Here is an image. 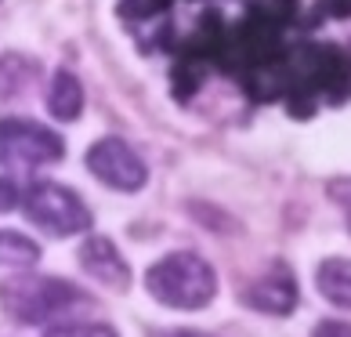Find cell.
<instances>
[{"instance_id":"cell-9","label":"cell","mask_w":351,"mask_h":337,"mask_svg":"<svg viewBox=\"0 0 351 337\" xmlns=\"http://www.w3.org/2000/svg\"><path fill=\"white\" fill-rule=\"evenodd\" d=\"M47 109L55 120H76L84 113V87L80 80L69 73V69H58L51 76V87H47Z\"/></svg>"},{"instance_id":"cell-14","label":"cell","mask_w":351,"mask_h":337,"mask_svg":"<svg viewBox=\"0 0 351 337\" xmlns=\"http://www.w3.org/2000/svg\"><path fill=\"white\" fill-rule=\"evenodd\" d=\"M311 337H351V327H348V323H337V319H330V323H319Z\"/></svg>"},{"instance_id":"cell-16","label":"cell","mask_w":351,"mask_h":337,"mask_svg":"<svg viewBox=\"0 0 351 337\" xmlns=\"http://www.w3.org/2000/svg\"><path fill=\"white\" fill-rule=\"evenodd\" d=\"M171 337H203V334H192V330H178V334H171Z\"/></svg>"},{"instance_id":"cell-12","label":"cell","mask_w":351,"mask_h":337,"mask_svg":"<svg viewBox=\"0 0 351 337\" xmlns=\"http://www.w3.org/2000/svg\"><path fill=\"white\" fill-rule=\"evenodd\" d=\"M44 337H120L112 327H101V323H66V327L47 330Z\"/></svg>"},{"instance_id":"cell-11","label":"cell","mask_w":351,"mask_h":337,"mask_svg":"<svg viewBox=\"0 0 351 337\" xmlns=\"http://www.w3.org/2000/svg\"><path fill=\"white\" fill-rule=\"evenodd\" d=\"M40 262V247L22 236V232H0V265H11V268H29Z\"/></svg>"},{"instance_id":"cell-1","label":"cell","mask_w":351,"mask_h":337,"mask_svg":"<svg viewBox=\"0 0 351 337\" xmlns=\"http://www.w3.org/2000/svg\"><path fill=\"white\" fill-rule=\"evenodd\" d=\"M145 290L167 308L199 312L217 294V272L196 251H174L145 272Z\"/></svg>"},{"instance_id":"cell-13","label":"cell","mask_w":351,"mask_h":337,"mask_svg":"<svg viewBox=\"0 0 351 337\" xmlns=\"http://www.w3.org/2000/svg\"><path fill=\"white\" fill-rule=\"evenodd\" d=\"M326 192H330L333 203L344 207V214H348V232H351V178H333L330 185H326Z\"/></svg>"},{"instance_id":"cell-15","label":"cell","mask_w":351,"mask_h":337,"mask_svg":"<svg viewBox=\"0 0 351 337\" xmlns=\"http://www.w3.org/2000/svg\"><path fill=\"white\" fill-rule=\"evenodd\" d=\"M15 203H19V189H15V181L0 178V214H4V211H11Z\"/></svg>"},{"instance_id":"cell-5","label":"cell","mask_w":351,"mask_h":337,"mask_svg":"<svg viewBox=\"0 0 351 337\" xmlns=\"http://www.w3.org/2000/svg\"><path fill=\"white\" fill-rule=\"evenodd\" d=\"M87 171L98 181H106L109 189H120V192H138L149 181V171H145V163L138 160V152L116 135L98 138L95 146L87 149Z\"/></svg>"},{"instance_id":"cell-2","label":"cell","mask_w":351,"mask_h":337,"mask_svg":"<svg viewBox=\"0 0 351 337\" xmlns=\"http://www.w3.org/2000/svg\"><path fill=\"white\" fill-rule=\"evenodd\" d=\"M84 294L73 287L69 279H51V276H15L0 283V305L11 319L25 323V327H40V323L69 312L80 305Z\"/></svg>"},{"instance_id":"cell-4","label":"cell","mask_w":351,"mask_h":337,"mask_svg":"<svg viewBox=\"0 0 351 337\" xmlns=\"http://www.w3.org/2000/svg\"><path fill=\"white\" fill-rule=\"evenodd\" d=\"M66 156V141L36 120L8 116L0 120V163L4 167H44Z\"/></svg>"},{"instance_id":"cell-10","label":"cell","mask_w":351,"mask_h":337,"mask_svg":"<svg viewBox=\"0 0 351 337\" xmlns=\"http://www.w3.org/2000/svg\"><path fill=\"white\" fill-rule=\"evenodd\" d=\"M315 287L337 308H351V257H326L315 268Z\"/></svg>"},{"instance_id":"cell-8","label":"cell","mask_w":351,"mask_h":337,"mask_svg":"<svg viewBox=\"0 0 351 337\" xmlns=\"http://www.w3.org/2000/svg\"><path fill=\"white\" fill-rule=\"evenodd\" d=\"M36 73H40V62L36 58H25L19 51L0 55V102H11V98L25 95V91L36 84Z\"/></svg>"},{"instance_id":"cell-6","label":"cell","mask_w":351,"mask_h":337,"mask_svg":"<svg viewBox=\"0 0 351 337\" xmlns=\"http://www.w3.org/2000/svg\"><path fill=\"white\" fill-rule=\"evenodd\" d=\"M80 265L90 279H98L101 287H109V290H127L131 287V265L123 262V254L112 247V243L106 236H90L84 240V247H80Z\"/></svg>"},{"instance_id":"cell-3","label":"cell","mask_w":351,"mask_h":337,"mask_svg":"<svg viewBox=\"0 0 351 337\" xmlns=\"http://www.w3.org/2000/svg\"><path fill=\"white\" fill-rule=\"evenodd\" d=\"M22 211L29 222H36L51 236H76V232L90 229V211L87 203L76 196L69 185H55V181H36L25 189Z\"/></svg>"},{"instance_id":"cell-7","label":"cell","mask_w":351,"mask_h":337,"mask_svg":"<svg viewBox=\"0 0 351 337\" xmlns=\"http://www.w3.org/2000/svg\"><path fill=\"white\" fill-rule=\"evenodd\" d=\"M243 301L254 312H268V316H290L297 308V279L290 268H276L271 276L254 279L243 290Z\"/></svg>"}]
</instances>
